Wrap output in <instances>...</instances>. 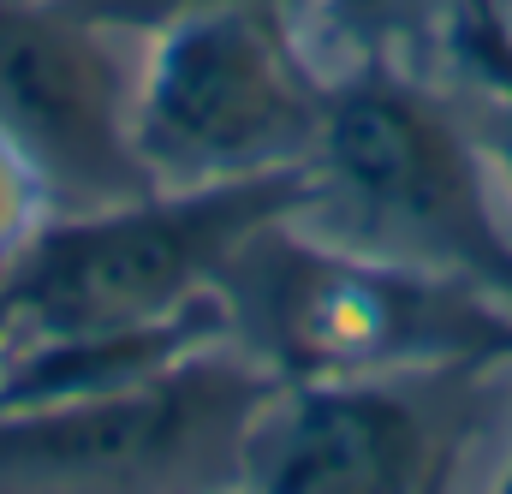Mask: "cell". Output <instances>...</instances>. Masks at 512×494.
<instances>
[{
  "instance_id": "cell-8",
  "label": "cell",
  "mask_w": 512,
  "mask_h": 494,
  "mask_svg": "<svg viewBox=\"0 0 512 494\" xmlns=\"http://www.w3.org/2000/svg\"><path fill=\"white\" fill-rule=\"evenodd\" d=\"M453 6L459 0H298L292 18L328 78L352 66L429 72V60H447Z\"/></svg>"
},
{
  "instance_id": "cell-11",
  "label": "cell",
  "mask_w": 512,
  "mask_h": 494,
  "mask_svg": "<svg viewBox=\"0 0 512 494\" xmlns=\"http://www.w3.org/2000/svg\"><path fill=\"white\" fill-rule=\"evenodd\" d=\"M42 215H54L48 209V191H42V179H36V167L0 137V268H6V256L24 245L30 233H36V221Z\"/></svg>"
},
{
  "instance_id": "cell-1",
  "label": "cell",
  "mask_w": 512,
  "mask_h": 494,
  "mask_svg": "<svg viewBox=\"0 0 512 494\" xmlns=\"http://www.w3.org/2000/svg\"><path fill=\"white\" fill-rule=\"evenodd\" d=\"M221 298L233 340L286 381L512 364V304L501 292L340 245L298 215L256 233Z\"/></svg>"
},
{
  "instance_id": "cell-12",
  "label": "cell",
  "mask_w": 512,
  "mask_h": 494,
  "mask_svg": "<svg viewBox=\"0 0 512 494\" xmlns=\"http://www.w3.org/2000/svg\"><path fill=\"white\" fill-rule=\"evenodd\" d=\"M12 346H18V322H12V310H6V298H0V370H6V358H12Z\"/></svg>"
},
{
  "instance_id": "cell-10",
  "label": "cell",
  "mask_w": 512,
  "mask_h": 494,
  "mask_svg": "<svg viewBox=\"0 0 512 494\" xmlns=\"http://www.w3.org/2000/svg\"><path fill=\"white\" fill-rule=\"evenodd\" d=\"M66 12H78V18H90V24H102V30H114V36H149V30H161V24H173V18H191V12H215V6H298V0H60Z\"/></svg>"
},
{
  "instance_id": "cell-7",
  "label": "cell",
  "mask_w": 512,
  "mask_h": 494,
  "mask_svg": "<svg viewBox=\"0 0 512 494\" xmlns=\"http://www.w3.org/2000/svg\"><path fill=\"white\" fill-rule=\"evenodd\" d=\"M131 78L114 30L60 0H0V137L36 167L54 215L149 191L131 155Z\"/></svg>"
},
{
  "instance_id": "cell-5",
  "label": "cell",
  "mask_w": 512,
  "mask_h": 494,
  "mask_svg": "<svg viewBox=\"0 0 512 494\" xmlns=\"http://www.w3.org/2000/svg\"><path fill=\"white\" fill-rule=\"evenodd\" d=\"M280 381L215 340L126 387L0 411V489H239L245 435Z\"/></svg>"
},
{
  "instance_id": "cell-2",
  "label": "cell",
  "mask_w": 512,
  "mask_h": 494,
  "mask_svg": "<svg viewBox=\"0 0 512 494\" xmlns=\"http://www.w3.org/2000/svg\"><path fill=\"white\" fill-rule=\"evenodd\" d=\"M304 203L310 167H286L221 185H149L120 203L42 215L0 268L18 346L179 322L215 304L245 245Z\"/></svg>"
},
{
  "instance_id": "cell-13",
  "label": "cell",
  "mask_w": 512,
  "mask_h": 494,
  "mask_svg": "<svg viewBox=\"0 0 512 494\" xmlns=\"http://www.w3.org/2000/svg\"><path fill=\"white\" fill-rule=\"evenodd\" d=\"M501 489H512V459H507V471H501Z\"/></svg>"
},
{
  "instance_id": "cell-4",
  "label": "cell",
  "mask_w": 512,
  "mask_h": 494,
  "mask_svg": "<svg viewBox=\"0 0 512 494\" xmlns=\"http://www.w3.org/2000/svg\"><path fill=\"white\" fill-rule=\"evenodd\" d=\"M328 114L316 66L286 6H215L143 36L131 78V155L149 185H221L310 167Z\"/></svg>"
},
{
  "instance_id": "cell-6",
  "label": "cell",
  "mask_w": 512,
  "mask_h": 494,
  "mask_svg": "<svg viewBox=\"0 0 512 494\" xmlns=\"http://www.w3.org/2000/svg\"><path fill=\"white\" fill-rule=\"evenodd\" d=\"M495 364L280 381L256 411L239 489L251 494H423L447 489Z\"/></svg>"
},
{
  "instance_id": "cell-9",
  "label": "cell",
  "mask_w": 512,
  "mask_h": 494,
  "mask_svg": "<svg viewBox=\"0 0 512 494\" xmlns=\"http://www.w3.org/2000/svg\"><path fill=\"white\" fill-rule=\"evenodd\" d=\"M447 60L483 90L489 102V137H495V161L512 197V18L501 0H459L453 6V30H447Z\"/></svg>"
},
{
  "instance_id": "cell-3",
  "label": "cell",
  "mask_w": 512,
  "mask_h": 494,
  "mask_svg": "<svg viewBox=\"0 0 512 494\" xmlns=\"http://www.w3.org/2000/svg\"><path fill=\"white\" fill-rule=\"evenodd\" d=\"M298 221L340 245L477 280L512 304V233L483 149L429 72L352 66L328 78Z\"/></svg>"
}]
</instances>
